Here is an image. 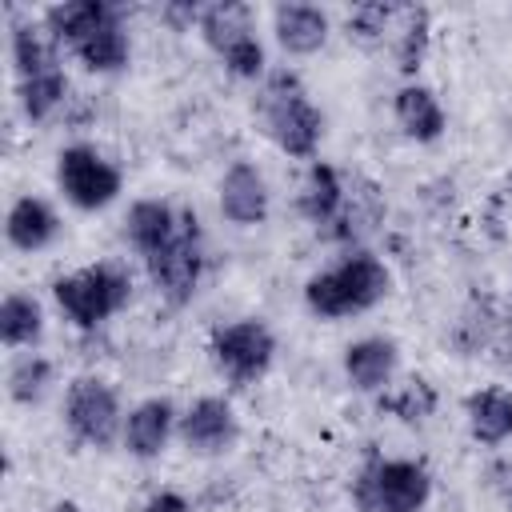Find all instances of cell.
Segmentation results:
<instances>
[{
    "label": "cell",
    "mask_w": 512,
    "mask_h": 512,
    "mask_svg": "<svg viewBox=\"0 0 512 512\" xmlns=\"http://www.w3.org/2000/svg\"><path fill=\"white\" fill-rule=\"evenodd\" d=\"M176 424H180V416H176L172 400H168V396H148V400H140V404L124 416V436H120V440H124V448H128L136 460H156V456L168 448Z\"/></svg>",
    "instance_id": "cell-11"
},
{
    "label": "cell",
    "mask_w": 512,
    "mask_h": 512,
    "mask_svg": "<svg viewBox=\"0 0 512 512\" xmlns=\"http://www.w3.org/2000/svg\"><path fill=\"white\" fill-rule=\"evenodd\" d=\"M256 16H252V8L248 4H236V0H224V4H208V8H200V36H204V44L220 56L224 48H232L240 36H252L256 32V24H252Z\"/></svg>",
    "instance_id": "cell-22"
},
{
    "label": "cell",
    "mask_w": 512,
    "mask_h": 512,
    "mask_svg": "<svg viewBox=\"0 0 512 512\" xmlns=\"http://www.w3.org/2000/svg\"><path fill=\"white\" fill-rule=\"evenodd\" d=\"M508 200H512V180H508Z\"/></svg>",
    "instance_id": "cell-32"
},
{
    "label": "cell",
    "mask_w": 512,
    "mask_h": 512,
    "mask_svg": "<svg viewBox=\"0 0 512 512\" xmlns=\"http://www.w3.org/2000/svg\"><path fill=\"white\" fill-rule=\"evenodd\" d=\"M180 232V212L168 204V200H156V196H144L128 208V240L132 248L148 260L156 256L164 244H172V236Z\"/></svg>",
    "instance_id": "cell-19"
},
{
    "label": "cell",
    "mask_w": 512,
    "mask_h": 512,
    "mask_svg": "<svg viewBox=\"0 0 512 512\" xmlns=\"http://www.w3.org/2000/svg\"><path fill=\"white\" fill-rule=\"evenodd\" d=\"M296 204H300V212H304L316 228L340 224L344 204H348V188H344V180H340V172H336L332 164L312 160L308 172H304V184H300Z\"/></svg>",
    "instance_id": "cell-17"
},
{
    "label": "cell",
    "mask_w": 512,
    "mask_h": 512,
    "mask_svg": "<svg viewBox=\"0 0 512 512\" xmlns=\"http://www.w3.org/2000/svg\"><path fill=\"white\" fill-rule=\"evenodd\" d=\"M260 116L268 124V136L276 140V148L292 160H308L320 152V136H324V116L320 108L308 100L304 84L296 72L276 68L264 76V92H260Z\"/></svg>",
    "instance_id": "cell-2"
},
{
    "label": "cell",
    "mask_w": 512,
    "mask_h": 512,
    "mask_svg": "<svg viewBox=\"0 0 512 512\" xmlns=\"http://www.w3.org/2000/svg\"><path fill=\"white\" fill-rule=\"evenodd\" d=\"M220 216L236 228H256L268 220V184L252 160H236L220 176Z\"/></svg>",
    "instance_id": "cell-10"
},
{
    "label": "cell",
    "mask_w": 512,
    "mask_h": 512,
    "mask_svg": "<svg viewBox=\"0 0 512 512\" xmlns=\"http://www.w3.org/2000/svg\"><path fill=\"white\" fill-rule=\"evenodd\" d=\"M52 384V360L40 352H24L8 368V396L16 404H36Z\"/></svg>",
    "instance_id": "cell-25"
},
{
    "label": "cell",
    "mask_w": 512,
    "mask_h": 512,
    "mask_svg": "<svg viewBox=\"0 0 512 512\" xmlns=\"http://www.w3.org/2000/svg\"><path fill=\"white\" fill-rule=\"evenodd\" d=\"M56 308L76 328H100L132 300V276L116 264H88L52 284Z\"/></svg>",
    "instance_id": "cell-3"
},
{
    "label": "cell",
    "mask_w": 512,
    "mask_h": 512,
    "mask_svg": "<svg viewBox=\"0 0 512 512\" xmlns=\"http://www.w3.org/2000/svg\"><path fill=\"white\" fill-rule=\"evenodd\" d=\"M392 16H396V4H356L348 12V36L356 44H376Z\"/></svg>",
    "instance_id": "cell-28"
},
{
    "label": "cell",
    "mask_w": 512,
    "mask_h": 512,
    "mask_svg": "<svg viewBox=\"0 0 512 512\" xmlns=\"http://www.w3.org/2000/svg\"><path fill=\"white\" fill-rule=\"evenodd\" d=\"M380 408H388V412L400 416L404 424H420L424 416H432V408H436V392H432L424 380H408L400 392L384 396Z\"/></svg>",
    "instance_id": "cell-27"
},
{
    "label": "cell",
    "mask_w": 512,
    "mask_h": 512,
    "mask_svg": "<svg viewBox=\"0 0 512 512\" xmlns=\"http://www.w3.org/2000/svg\"><path fill=\"white\" fill-rule=\"evenodd\" d=\"M208 352H212V364L224 372V380H232L236 388H248L272 368L276 336L264 320L244 316V320H232V324H216L212 340H208Z\"/></svg>",
    "instance_id": "cell-5"
},
{
    "label": "cell",
    "mask_w": 512,
    "mask_h": 512,
    "mask_svg": "<svg viewBox=\"0 0 512 512\" xmlns=\"http://www.w3.org/2000/svg\"><path fill=\"white\" fill-rule=\"evenodd\" d=\"M428 8H404V24L396 32V64L404 76H412L420 64H424V52H428Z\"/></svg>",
    "instance_id": "cell-26"
},
{
    "label": "cell",
    "mask_w": 512,
    "mask_h": 512,
    "mask_svg": "<svg viewBox=\"0 0 512 512\" xmlns=\"http://www.w3.org/2000/svg\"><path fill=\"white\" fill-rule=\"evenodd\" d=\"M392 292V272L380 256L356 248L348 252L336 268H324L316 276H308L304 284V304L312 316L320 320H344L356 312L376 308L384 296Z\"/></svg>",
    "instance_id": "cell-1"
},
{
    "label": "cell",
    "mask_w": 512,
    "mask_h": 512,
    "mask_svg": "<svg viewBox=\"0 0 512 512\" xmlns=\"http://www.w3.org/2000/svg\"><path fill=\"white\" fill-rule=\"evenodd\" d=\"M352 496L364 512H424V504L432 496V472L420 460L372 456L360 468Z\"/></svg>",
    "instance_id": "cell-4"
},
{
    "label": "cell",
    "mask_w": 512,
    "mask_h": 512,
    "mask_svg": "<svg viewBox=\"0 0 512 512\" xmlns=\"http://www.w3.org/2000/svg\"><path fill=\"white\" fill-rule=\"evenodd\" d=\"M144 512H192V504L180 492H156V496H148Z\"/></svg>",
    "instance_id": "cell-30"
},
{
    "label": "cell",
    "mask_w": 512,
    "mask_h": 512,
    "mask_svg": "<svg viewBox=\"0 0 512 512\" xmlns=\"http://www.w3.org/2000/svg\"><path fill=\"white\" fill-rule=\"evenodd\" d=\"M48 512H80V504H72V500H60V504H52Z\"/></svg>",
    "instance_id": "cell-31"
},
{
    "label": "cell",
    "mask_w": 512,
    "mask_h": 512,
    "mask_svg": "<svg viewBox=\"0 0 512 512\" xmlns=\"http://www.w3.org/2000/svg\"><path fill=\"white\" fill-rule=\"evenodd\" d=\"M400 348L388 336H360L344 348V376L360 392H384L396 376Z\"/></svg>",
    "instance_id": "cell-13"
},
{
    "label": "cell",
    "mask_w": 512,
    "mask_h": 512,
    "mask_svg": "<svg viewBox=\"0 0 512 512\" xmlns=\"http://www.w3.org/2000/svg\"><path fill=\"white\" fill-rule=\"evenodd\" d=\"M148 264V280L152 288L172 304L184 308L204 276V240H200V220L192 212H180V232L172 236V244H164L156 256L144 260Z\"/></svg>",
    "instance_id": "cell-7"
},
{
    "label": "cell",
    "mask_w": 512,
    "mask_h": 512,
    "mask_svg": "<svg viewBox=\"0 0 512 512\" xmlns=\"http://www.w3.org/2000/svg\"><path fill=\"white\" fill-rule=\"evenodd\" d=\"M68 96V76L64 68H52V72H40V76H28L16 84V100L24 108L28 120H48Z\"/></svg>",
    "instance_id": "cell-24"
},
{
    "label": "cell",
    "mask_w": 512,
    "mask_h": 512,
    "mask_svg": "<svg viewBox=\"0 0 512 512\" xmlns=\"http://www.w3.org/2000/svg\"><path fill=\"white\" fill-rule=\"evenodd\" d=\"M56 48L60 44L48 32H40L36 24H12V64H16V76L20 80L60 68Z\"/></svg>",
    "instance_id": "cell-23"
},
{
    "label": "cell",
    "mask_w": 512,
    "mask_h": 512,
    "mask_svg": "<svg viewBox=\"0 0 512 512\" xmlns=\"http://www.w3.org/2000/svg\"><path fill=\"white\" fill-rule=\"evenodd\" d=\"M116 16L112 4L104 0H64V4H52L44 12V32L60 44V48H76L80 40H88L92 32H100L108 20Z\"/></svg>",
    "instance_id": "cell-18"
},
{
    "label": "cell",
    "mask_w": 512,
    "mask_h": 512,
    "mask_svg": "<svg viewBox=\"0 0 512 512\" xmlns=\"http://www.w3.org/2000/svg\"><path fill=\"white\" fill-rule=\"evenodd\" d=\"M392 116H396V124L404 128V136L416 140V144H432V140H440L444 128H448V116H444L440 96H436L428 84H416V80H408V84L396 88V96H392Z\"/></svg>",
    "instance_id": "cell-14"
},
{
    "label": "cell",
    "mask_w": 512,
    "mask_h": 512,
    "mask_svg": "<svg viewBox=\"0 0 512 512\" xmlns=\"http://www.w3.org/2000/svg\"><path fill=\"white\" fill-rule=\"evenodd\" d=\"M72 56H76L88 72H96V76L120 72V68L128 64V56H132V40H128V28H124L120 12H116L100 32H92L88 40H80V44L72 48Z\"/></svg>",
    "instance_id": "cell-20"
},
{
    "label": "cell",
    "mask_w": 512,
    "mask_h": 512,
    "mask_svg": "<svg viewBox=\"0 0 512 512\" xmlns=\"http://www.w3.org/2000/svg\"><path fill=\"white\" fill-rule=\"evenodd\" d=\"M60 236V216L44 196H16L4 216V240L16 252H40Z\"/></svg>",
    "instance_id": "cell-15"
},
{
    "label": "cell",
    "mask_w": 512,
    "mask_h": 512,
    "mask_svg": "<svg viewBox=\"0 0 512 512\" xmlns=\"http://www.w3.org/2000/svg\"><path fill=\"white\" fill-rule=\"evenodd\" d=\"M220 60H224V68L232 72V76H240V80H256V76H264V44H260V36L252 32V36H240L232 48H224L220 52Z\"/></svg>",
    "instance_id": "cell-29"
},
{
    "label": "cell",
    "mask_w": 512,
    "mask_h": 512,
    "mask_svg": "<svg viewBox=\"0 0 512 512\" xmlns=\"http://www.w3.org/2000/svg\"><path fill=\"white\" fill-rule=\"evenodd\" d=\"M64 424L68 432L88 448H112L116 436H124V412L120 396L100 376H80L68 384L64 396Z\"/></svg>",
    "instance_id": "cell-8"
},
{
    "label": "cell",
    "mask_w": 512,
    "mask_h": 512,
    "mask_svg": "<svg viewBox=\"0 0 512 512\" xmlns=\"http://www.w3.org/2000/svg\"><path fill=\"white\" fill-rule=\"evenodd\" d=\"M272 32H276V44L288 52V56H312L328 44V32H332V20L324 8L316 4H300V0H284L272 8Z\"/></svg>",
    "instance_id": "cell-12"
},
{
    "label": "cell",
    "mask_w": 512,
    "mask_h": 512,
    "mask_svg": "<svg viewBox=\"0 0 512 512\" xmlns=\"http://www.w3.org/2000/svg\"><path fill=\"white\" fill-rule=\"evenodd\" d=\"M176 432H180L188 452H196V456H224L236 444L240 424H236V412H232V404L224 396H200L180 416Z\"/></svg>",
    "instance_id": "cell-9"
},
{
    "label": "cell",
    "mask_w": 512,
    "mask_h": 512,
    "mask_svg": "<svg viewBox=\"0 0 512 512\" xmlns=\"http://www.w3.org/2000/svg\"><path fill=\"white\" fill-rule=\"evenodd\" d=\"M56 184L80 212H100L124 192V172L96 144H68L56 156Z\"/></svg>",
    "instance_id": "cell-6"
},
{
    "label": "cell",
    "mask_w": 512,
    "mask_h": 512,
    "mask_svg": "<svg viewBox=\"0 0 512 512\" xmlns=\"http://www.w3.org/2000/svg\"><path fill=\"white\" fill-rule=\"evenodd\" d=\"M464 420H468L472 440L484 444V448H496V444L512 440V392L500 388V384L476 388L464 400Z\"/></svg>",
    "instance_id": "cell-16"
},
{
    "label": "cell",
    "mask_w": 512,
    "mask_h": 512,
    "mask_svg": "<svg viewBox=\"0 0 512 512\" xmlns=\"http://www.w3.org/2000/svg\"><path fill=\"white\" fill-rule=\"evenodd\" d=\"M44 336V308L32 292H8L0 300V340L4 348H36Z\"/></svg>",
    "instance_id": "cell-21"
}]
</instances>
